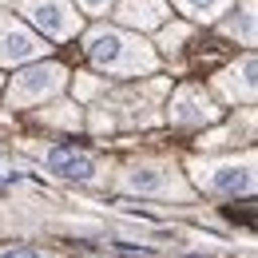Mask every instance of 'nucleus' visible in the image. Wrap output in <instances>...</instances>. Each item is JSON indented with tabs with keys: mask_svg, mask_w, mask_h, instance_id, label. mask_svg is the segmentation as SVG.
<instances>
[{
	"mask_svg": "<svg viewBox=\"0 0 258 258\" xmlns=\"http://www.w3.org/2000/svg\"><path fill=\"white\" fill-rule=\"evenodd\" d=\"M171 119L175 123H211V119H219V107L207 99L203 88H179L171 99Z\"/></svg>",
	"mask_w": 258,
	"mask_h": 258,
	"instance_id": "nucleus-7",
	"label": "nucleus"
},
{
	"mask_svg": "<svg viewBox=\"0 0 258 258\" xmlns=\"http://www.w3.org/2000/svg\"><path fill=\"white\" fill-rule=\"evenodd\" d=\"M175 4H179L191 20H215V16L223 12L230 0H175Z\"/></svg>",
	"mask_w": 258,
	"mask_h": 258,
	"instance_id": "nucleus-11",
	"label": "nucleus"
},
{
	"mask_svg": "<svg viewBox=\"0 0 258 258\" xmlns=\"http://www.w3.org/2000/svg\"><path fill=\"white\" fill-rule=\"evenodd\" d=\"M111 4H115V0H80V8H84V12H92V16L111 12Z\"/></svg>",
	"mask_w": 258,
	"mask_h": 258,
	"instance_id": "nucleus-15",
	"label": "nucleus"
},
{
	"mask_svg": "<svg viewBox=\"0 0 258 258\" xmlns=\"http://www.w3.org/2000/svg\"><path fill=\"white\" fill-rule=\"evenodd\" d=\"M219 88H223L230 99L250 103V99H254V60L246 56V60H242V68H230V72H223V76H219Z\"/></svg>",
	"mask_w": 258,
	"mask_h": 258,
	"instance_id": "nucleus-9",
	"label": "nucleus"
},
{
	"mask_svg": "<svg viewBox=\"0 0 258 258\" xmlns=\"http://www.w3.org/2000/svg\"><path fill=\"white\" fill-rule=\"evenodd\" d=\"M24 16L52 40H72L80 32V12L68 0H20Z\"/></svg>",
	"mask_w": 258,
	"mask_h": 258,
	"instance_id": "nucleus-4",
	"label": "nucleus"
},
{
	"mask_svg": "<svg viewBox=\"0 0 258 258\" xmlns=\"http://www.w3.org/2000/svg\"><path fill=\"white\" fill-rule=\"evenodd\" d=\"M223 28L230 36H238V28H242V44H254V0H246V4H242V20L234 16V20H226Z\"/></svg>",
	"mask_w": 258,
	"mask_h": 258,
	"instance_id": "nucleus-12",
	"label": "nucleus"
},
{
	"mask_svg": "<svg viewBox=\"0 0 258 258\" xmlns=\"http://www.w3.org/2000/svg\"><path fill=\"white\" fill-rule=\"evenodd\" d=\"M123 187L127 191H143V195H187V183L175 175V171H167V167H131L127 175H123Z\"/></svg>",
	"mask_w": 258,
	"mask_h": 258,
	"instance_id": "nucleus-6",
	"label": "nucleus"
},
{
	"mask_svg": "<svg viewBox=\"0 0 258 258\" xmlns=\"http://www.w3.org/2000/svg\"><path fill=\"white\" fill-rule=\"evenodd\" d=\"M119 24H127V28H159L167 24V4L163 0H127V4H119Z\"/></svg>",
	"mask_w": 258,
	"mask_h": 258,
	"instance_id": "nucleus-8",
	"label": "nucleus"
},
{
	"mask_svg": "<svg viewBox=\"0 0 258 258\" xmlns=\"http://www.w3.org/2000/svg\"><path fill=\"white\" fill-rule=\"evenodd\" d=\"M191 36V28L187 24H175V28H163L159 36V44H163V52H175V48H183V40Z\"/></svg>",
	"mask_w": 258,
	"mask_h": 258,
	"instance_id": "nucleus-13",
	"label": "nucleus"
},
{
	"mask_svg": "<svg viewBox=\"0 0 258 258\" xmlns=\"http://www.w3.org/2000/svg\"><path fill=\"white\" fill-rule=\"evenodd\" d=\"M0 4H4V0H0Z\"/></svg>",
	"mask_w": 258,
	"mask_h": 258,
	"instance_id": "nucleus-16",
	"label": "nucleus"
},
{
	"mask_svg": "<svg viewBox=\"0 0 258 258\" xmlns=\"http://www.w3.org/2000/svg\"><path fill=\"white\" fill-rule=\"evenodd\" d=\"M48 167L52 171H60V175H68V179H92V159L88 155H80V151H52L48 155Z\"/></svg>",
	"mask_w": 258,
	"mask_h": 258,
	"instance_id": "nucleus-10",
	"label": "nucleus"
},
{
	"mask_svg": "<svg viewBox=\"0 0 258 258\" xmlns=\"http://www.w3.org/2000/svg\"><path fill=\"white\" fill-rule=\"evenodd\" d=\"M68 72L60 64H40V68H28V72H20L16 80H12V88H8V103L12 107H28V103H40V99L56 96L60 88H64Z\"/></svg>",
	"mask_w": 258,
	"mask_h": 258,
	"instance_id": "nucleus-3",
	"label": "nucleus"
},
{
	"mask_svg": "<svg viewBox=\"0 0 258 258\" xmlns=\"http://www.w3.org/2000/svg\"><path fill=\"white\" fill-rule=\"evenodd\" d=\"M0 258H52V254L32 250V246H8V250H0Z\"/></svg>",
	"mask_w": 258,
	"mask_h": 258,
	"instance_id": "nucleus-14",
	"label": "nucleus"
},
{
	"mask_svg": "<svg viewBox=\"0 0 258 258\" xmlns=\"http://www.w3.org/2000/svg\"><path fill=\"white\" fill-rule=\"evenodd\" d=\"M40 52H44V40L28 32L16 16L0 12V64H24V60H36Z\"/></svg>",
	"mask_w": 258,
	"mask_h": 258,
	"instance_id": "nucleus-5",
	"label": "nucleus"
},
{
	"mask_svg": "<svg viewBox=\"0 0 258 258\" xmlns=\"http://www.w3.org/2000/svg\"><path fill=\"white\" fill-rule=\"evenodd\" d=\"M88 56L99 72H111V76H123V80L155 72V52L139 36L111 32V28H96L88 36Z\"/></svg>",
	"mask_w": 258,
	"mask_h": 258,
	"instance_id": "nucleus-1",
	"label": "nucleus"
},
{
	"mask_svg": "<svg viewBox=\"0 0 258 258\" xmlns=\"http://www.w3.org/2000/svg\"><path fill=\"white\" fill-rule=\"evenodd\" d=\"M195 183L207 195H246L254 191V163L250 159H215V163H199L195 167Z\"/></svg>",
	"mask_w": 258,
	"mask_h": 258,
	"instance_id": "nucleus-2",
	"label": "nucleus"
}]
</instances>
